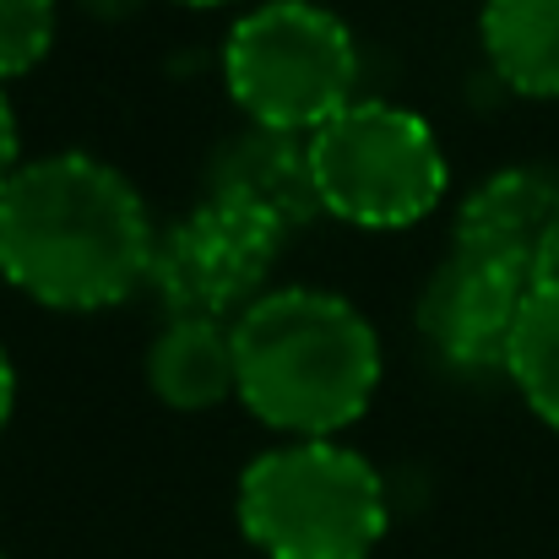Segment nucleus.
Here are the masks:
<instances>
[{"instance_id":"obj_3","label":"nucleus","mask_w":559,"mask_h":559,"mask_svg":"<svg viewBox=\"0 0 559 559\" xmlns=\"http://www.w3.org/2000/svg\"><path fill=\"white\" fill-rule=\"evenodd\" d=\"M239 533L261 559H370L391 527L385 478L343 440H283L239 473Z\"/></svg>"},{"instance_id":"obj_6","label":"nucleus","mask_w":559,"mask_h":559,"mask_svg":"<svg viewBox=\"0 0 559 559\" xmlns=\"http://www.w3.org/2000/svg\"><path fill=\"white\" fill-rule=\"evenodd\" d=\"M283 245L288 239L261 217L201 195V206H190L175 228L158 234L147 288L169 316L234 321L266 294V272L277 266Z\"/></svg>"},{"instance_id":"obj_8","label":"nucleus","mask_w":559,"mask_h":559,"mask_svg":"<svg viewBox=\"0 0 559 559\" xmlns=\"http://www.w3.org/2000/svg\"><path fill=\"white\" fill-rule=\"evenodd\" d=\"M451 250H467L527 288L559 277V180L544 169H500L467 190Z\"/></svg>"},{"instance_id":"obj_2","label":"nucleus","mask_w":559,"mask_h":559,"mask_svg":"<svg viewBox=\"0 0 559 559\" xmlns=\"http://www.w3.org/2000/svg\"><path fill=\"white\" fill-rule=\"evenodd\" d=\"M239 402L283 440H337L380 391V332L332 288H266L234 316Z\"/></svg>"},{"instance_id":"obj_13","label":"nucleus","mask_w":559,"mask_h":559,"mask_svg":"<svg viewBox=\"0 0 559 559\" xmlns=\"http://www.w3.org/2000/svg\"><path fill=\"white\" fill-rule=\"evenodd\" d=\"M55 0H0V82L33 71L55 44Z\"/></svg>"},{"instance_id":"obj_12","label":"nucleus","mask_w":559,"mask_h":559,"mask_svg":"<svg viewBox=\"0 0 559 559\" xmlns=\"http://www.w3.org/2000/svg\"><path fill=\"white\" fill-rule=\"evenodd\" d=\"M511 385L522 391V402L559 429V277L533 288L511 337V359H506Z\"/></svg>"},{"instance_id":"obj_17","label":"nucleus","mask_w":559,"mask_h":559,"mask_svg":"<svg viewBox=\"0 0 559 559\" xmlns=\"http://www.w3.org/2000/svg\"><path fill=\"white\" fill-rule=\"evenodd\" d=\"M0 559H5V549H0Z\"/></svg>"},{"instance_id":"obj_9","label":"nucleus","mask_w":559,"mask_h":559,"mask_svg":"<svg viewBox=\"0 0 559 559\" xmlns=\"http://www.w3.org/2000/svg\"><path fill=\"white\" fill-rule=\"evenodd\" d=\"M206 201H223L234 212L261 217L283 239L299 234L310 217H321V195L310 175V136L245 126L228 136L206 164Z\"/></svg>"},{"instance_id":"obj_15","label":"nucleus","mask_w":559,"mask_h":559,"mask_svg":"<svg viewBox=\"0 0 559 559\" xmlns=\"http://www.w3.org/2000/svg\"><path fill=\"white\" fill-rule=\"evenodd\" d=\"M11 407H16V370H11V359L0 348V429L11 424Z\"/></svg>"},{"instance_id":"obj_7","label":"nucleus","mask_w":559,"mask_h":559,"mask_svg":"<svg viewBox=\"0 0 559 559\" xmlns=\"http://www.w3.org/2000/svg\"><path fill=\"white\" fill-rule=\"evenodd\" d=\"M527 294L533 288L516 283L511 272H500V266H489V261H478L467 250H451L429 272V283L418 288L413 326H418L424 348L445 370L462 374L506 370Z\"/></svg>"},{"instance_id":"obj_11","label":"nucleus","mask_w":559,"mask_h":559,"mask_svg":"<svg viewBox=\"0 0 559 559\" xmlns=\"http://www.w3.org/2000/svg\"><path fill=\"white\" fill-rule=\"evenodd\" d=\"M478 38L511 93L559 98V0H484Z\"/></svg>"},{"instance_id":"obj_16","label":"nucleus","mask_w":559,"mask_h":559,"mask_svg":"<svg viewBox=\"0 0 559 559\" xmlns=\"http://www.w3.org/2000/svg\"><path fill=\"white\" fill-rule=\"evenodd\" d=\"M180 5H195V11H206V5H234V0H180Z\"/></svg>"},{"instance_id":"obj_14","label":"nucleus","mask_w":559,"mask_h":559,"mask_svg":"<svg viewBox=\"0 0 559 559\" xmlns=\"http://www.w3.org/2000/svg\"><path fill=\"white\" fill-rule=\"evenodd\" d=\"M16 164H22V131H16V109L5 98V82H0V186L16 175Z\"/></svg>"},{"instance_id":"obj_10","label":"nucleus","mask_w":559,"mask_h":559,"mask_svg":"<svg viewBox=\"0 0 559 559\" xmlns=\"http://www.w3.org/2000/svg\"><path fill=\"white\" fill-rule=\"evenodd\" d=\"M147 385L175 413H212L223 402H239L234 321L169 316L147 348Z\"/></svg>"},{"instance_id":"obj_1","label":"nucleus","mask_w":559,"mask_h":559,"mask_svg":"<svg viewBox=\"0 0 559 559\" xmlns=\"http://www.w3.org/2000/svg\"><path fill=\"white\" fill-rule=\"evenodd\" d=\"M158 228L136 186L93 153L16 164L0 186V277L44 310H115L153 272Z\"/></svg>"},{"instance_id":"obj_4","label":"nucleus","mask_w":559,"mask_h":559,"mask_svg":"<svg viewBox=\"0 0 559 559\" xmlns=\"http://www.w3.org/2000/svg\"><path fill=\"white\" fill-rule=\"evenodd\" d=\"M223 82L250 126L310 136L354 104L359 44L316 0H261L223 38Z\"/></svg>"},{"instance_id":"obj_5","label":"nucleus","mask_w":559,"mask_h":559,"mask_svg":"<svg viewBox=\"0 0 559 559\" xmlns=\"http://www.w3.org/2000/svg\"><path fill=\"white\" fill-rule=\"evenodd\" d=\"M310 175L326 217L370 234L424 223L451 186L435 126L385 98H354L310 131Z\"/></svg>"}]
</instances>
